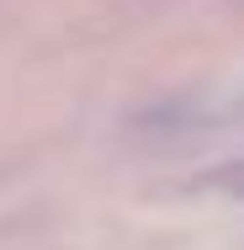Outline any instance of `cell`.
I'll return each mask as SVG.
<instances>
[{
    "label": "cell",
    "instance_id": "obj_1",
    "mask_svg": "<svg viewBox=\"0 0 244 250\" xmlns=\"http://www.w3.org/2000/svg\"><path fill=\"white\" fill-rule=\"evenodd\" d=\"M202 187H207V192H223V197H244V160H228V165L207 170Z\"/></svg>",
    "mask_w": 244,
    "mask_h": 250
}]
</instances>
